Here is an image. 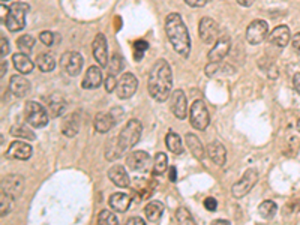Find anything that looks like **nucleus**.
<instances>
[{"mask_svg": "<svg viewBox=\"0 0 300 225\" xmlns=\"http://www.w3.org/2000/svg\"><path fill=\"white\" fill-rule=\"evenodd\" d=\"M123 153L125 152H123V149L119 144V138L117 137L110 138L108 143H107V146H105V158L108 161H116L120 156H123Z\"/></svg>", "mask_w": 300, "mask_h": 225, "instance_id": "obj_29", "label": "nucleus"}, {"mask_svg": "<svg viewBox=\"0 0 300 225\" xmlns=\"http://www.w3.org/2000/svg\"><path fill=\"white\" fill-rule=\"evenodd\" d=\"M165 33L171 47L179 56L188 57L191 54V36L180 14H168L165 18Z\"/></svg>", "mask_w": 300, "mask_h": 225, "instance_id": "obj_2", "label": "nucleus"}, {"mask_svg": "<svg viewBox=\"0 0 300 225\" xmlns=\"http://www.w3.org/2000/svg\"><path fill=\"white\" fill-rule=\"evenodd\" d=\"M297 129H299V131H300V119H299V120H297Z\"/></svg>", "mask_w": 300, "mask_h": 225, "instance_id": "obj_55", "label": "nucleus"}, {"mask_svg": "<svg viewBox=\"0 0 300 225\" xmlns=\"http://www.w3.org/2000/svg\"><path fill=\"white\" fill-rule=\"evenodd\" d=\"M213 224L215 225H219V224L228 225L230 224V221H227V219H216V221H213Z\"/></svg>", "mask_w": 300, "mask_h": 225, "instance_id": "obj_53", "label": "nucleus"}, {"mask_svg": "<svg viewBox=\"0 0 300 225\" xmlns=\"http://www.w3.org/2000/svg\"><path fill=\"white\" fill-rule=\"evenodd\" d=\"M128 225H146L144 222V219H141V218H138V216H134V218H129L128 219Z\"/></svg>", "mask_w": 300, "mask_h": 225, "instance_id": "obj_49", "label": "nucleus"}, {"mask_svg": "<svg viewBox=\"0 0 300 225\" xmlns=\"http://www.w3.org/2000/svg\"><path fill=\"white\" fill-rule=\"evenodd\" d=\"M95 129L99 134H107L108 131H111V128L116 125L114 117L111 116V113H98L95 116Z\"/></svg>", "mask_w": 300, "mask_h": 225, "instance_id": "obj_27", "label": "nucleus"}, {"mask_svg": "<svg viewBox=\"0 0 300 225\" xmlns=\"http://www.w3.org/2000/svg\"><path fill=\"white\" fill-rule=\"evenodd\" d=\"M147 90L158 102L167 101L173 92V72L167 60L159 59L150 69L147 80Z\"/></svg>", "mask_w": 300, "mask_h": 225, "instance_id": "obj_1", "label": "nucleus"}, {"mask_svg": "<svg viewBox=\"0 0 300 225\" xmlns=\"http://www.w3.org/2000/svg\"><path fill=\"white\" fill-rule=\"evenodd\" d=\"M290 39H291V35L287 26H278L269 35V41L279 48H284L290 42Z\"/></svg>", "mask_w": 300, "mask_h": 225, "instance_id": "obj_22", "label": "nucleus"}, {"mask_svg": "<svg viewBox=\"0 0 300 225\" xmlns=\"http://www.w3.org/2000/svg\"><path fill=\"white\" fill-rule=\"evenodd\" d=\"M291 45H293L294 50L300 51V33H296V35H294V38L291 39Z\"/></svg>", "mask_w": 300, "mask_h": 225, "instance_id": "obj_50", "label": "nucleus"}, {"mask_svg": "<svg viewBox=\"0 0 300 225\" xmlns=\"http://www.w3.org/2000/svg\"><path fill=\"white\" fill-rule=\"evenodd\" d=\"M26 113V120L32 128H45L50 120V114L47 108H44L39 102L29 101L24 108Z\"/></svg>", "mask_w": 300, "mask_h": 225, "instance_id": "obj_5", "label": "nucleus"}, {"mask_svg": "<svg viewBox=\"0 0 300 225\" xmlns=\"http://www.w3.org/2000/svg\"><path fill=\"white\" fill-rule=\"evenodd\" d=\"M176 219H177L179 224L192 225L195 222L194 218H192V215H191V212H189L186 207H179V209H177V212H176Z\"/></svg>", "mask_w": 300, "mask_h": 225, "instance_id": "obj_37", "label": "nucleus"}, {"mask_svg": "<svg viewBox=\"0 0 300 225\" xmlns=\"http://www.w3.org/2000/svg\"><path fill=\"white\" fill-rule=\"evenodd\" d=\"M185 140H186V146H188L189 152L194 155V158H197V159L201 161L204 158V147L201 144L200 138L195 134H186Z\"/></svg>", "mask_w": 300, "mask_h": 225, "instance_id": "obj_30", "label": "nucleus"}, {"mask_svg": "<svg viewBox=\"0 0 300 225\" xmlns=\"http://www.w3.org/2000/svg\"><path fill=\"white\" fill-rule=\"evenodd\" d=\"M92 51H93L95 60L102 68H105L108 65V45H107L105 35H102V33L96 35V38L93 39V44H92Z\"/></svg>", "mask_w": 300, "mask_h": 225, "instance_id": "obj_17", "label": "nucleus"}, {"mask_svg": "<svg viewBox=\"0 0 300 225\" xmlns=\"http://www.w3.org/2000/svg\"><path fill=\"white\" fill-rule=\"evenodd\" d=\"M11 201H12V198L9 195L2 192V195H0V216H5V215L9 213V210H11Z\"/></svg>", "mask_w": 300, "mask_h": 225, "instance_id": "obj_40", "label": "nucleus"}, {"mask_svg": "<svg viewBox=\"0 0 300 225\" xmlns=\"http://www.w3.org/2000/svg\"><path fill=\"white\" fill-rule=\"evenodd\" d=\"M141 132H143V125H141L140 120L131 119V120L126 123V126L120 131V134H119V137H117V138H119V144H120V147L123 149V152L132 149L134 146L140 141Z\"/></svg>", "mask_w": 300, "mask_h": 225, "instance_id": "obj_4", "label": "nucleus"}, {"mask_svg": "<svg viewBox=\"0 0 300 225\" xmlns=\"http://www.w3.org/2000/svg\"><path fill=\"white\" fill-rule=\"evenodd\" d=\"M260 174L255 168H249L243 173V176L240 177L239 182H236L231 188V194L234 198H243L246 194L252 191V188L258 183Z\"/></svg>", "mask_w": 300, "mask_h": 225, "instance_id": "obj_6", "label": "nucleus"}, {"mask_svg": "<svg viewBox=\"0 0 300 225\" xmlns=\"http://www.w3.org/2000/svg\"><path fill=\"white\" fill-rule=\"evenodd\" d=\"M98 224L104 225H116L119 224V219L116 218V215L110 210H101L98 215Z\"/></svg>", "mask_w": 300, "mask_h": 225, "instance_id": "obj_39", "label": "nucleus"}, {"mask_svg": "<svg viewBox=\"0 0 300 225\" xmlns=\"http://www.w3.org/2000/svg\"><path fill=\"white\" fill-rule=\"evenodd\" d=\"M30 11V6L24 2H17L8 8L5 26L9 32H20L26 26V15Z\"/></svg>", "mask_w": 300, "mask_h": 225, "instance_id": "obj_3", "label": "nucleus"}, {"mask_svg": "<svg viewBox=\"0 0 300 225\" xmlns=\"http://www.w3.org/2000/svg\"><path fill=\"white\" fill-rule=\"evenodd\" d=\"M230 48H231V41L228 38H219L207 54L209 62H222L228 56Z\"/></svg>", "mask_w": 300, "mask_h": 225, "instance_id": "obj_16", "label": "nucleus"}, {"mask_svg": "<svg viewBox=\"0 0 300 225\" xmlns=\"http://www.w3.org/2000/svg\"><path fill=\"white\" fill-rule=\"evenodd\" d=\"M11 134L14 137H17V138H21V140H30V141L36 140V135H35L34 131L27 128V126H24V125H14L11 128Z\"/></svg>", "mask_w": 300, "mask_h": 225, "instance_id": "obj_35", "label": "nucleus"}, {"mask_svg": "<svg viewBox=\"0 0 300 225\" xmlns=\"http://www.w3.org/2000/svg\"><path fill=\"white\" fill-rule=\"evenodd\" d=\"M102 84V71L99 66H90L86 72V77L83 80L84 89H98Z\"/></svg>", "mask_w": 300, "mask_h": 225, "instance_id": "obj_24", "label": "nucleus"}, {"mask_svg": "<svg viewBox=\"0 0 300 225\" xmlns=\"http://www.w3.org/2000/svg\"><path fill=\"white\" fill-rule=\"evenodd\" d=\"M206 152H207L209 158L215 162L216 165H219V167H222V165L225 164V161H227V149H225V146H224L222 143H219V141H212V143H209Z\"/></svg>", "mask_w": 300, "mask_h": 225, "instance_id": "obj_20", "label": "nucleus"}, {"mask_svg": "<svg viewBox=\"0 0 300 225\" xmlns=\"http://www.w3.org/2000/svg\"><path fill=\"white\" fill-rule=\"evenodd\" d=\"M0 42H2V57H5L9 53V42H8V39L5 36H2V41Z\"/></svg>", "mask_w": 300, "mask_h": 225, "instance_id": "obj_47", "label": "nucleus"}, {"mask_svg": "<svg viewBox=\"0 0 300 225\" xmlns=\"http://www.w3.org/2000/svg\"><path fill=\"white\" fill-rule=\"evenodd\" d=\"M254 2H255V0H237V3L242 5V6H245V8H249Z\"/></svg>", "mask_w": 300, "mask_h": 225, "instance_id": "obj_52", "label": "nucleus"}, {"mask_svg": "<svg viewBox=\"0 0 300 225\" xmlns=\"http://www.w3.org/2000/svg\"><path fill=\"white\" fill-rule=\"evenodd\" d=\"M12 63L15 66V69L26 75V74H30L34 71V62L30 60V57L26 54V53H17L12 56Z\"/></svg>", "mask_w": 300, "mask_h": 225, "instance_id": "obj_26", "label": "nucleus"}, {"mask_svg": "<svg viewBox=\"0 0 300 225\" xmlns=\"http://www.w3.org/2000/svg\"><path fill=\"white\" fill-rule=\"evenodd\" d=\"M39 41H41L44 45L51 47V45L54 44V35H53V32H50V30H44V32L39 33Z\"/></svg>", "mask_w": 300, "mask_h": 225, "instance_id": "obj_43", "label": "nucleus"}, {"mask_svg": "<svg viewBox=\"0 0 300 225\" xmlns=\"http://www.w3.org/2000/svg\"><path fill=\"white\" fill-rule=\"evenodd\" d=\"M293 86H294V90L300 95V72L294 74V77H293Z\"/></svg>", "mask_w": 300, "mask_h": 225, "instance_id": "obj_48", "label": "nucleus"}, {"mask_svg": "<svg viewBox=\"0 0 300 225\" xmlns=\"http://www.w3.org/2000/svg\"><path fill=\"white\" fill-rule=\"evenodd\" d=\"M168 177H170V180L171 182H176L177 180V170L174 168V167H170V171H168Z\"/></svg>", "mask_w": 300, "mask_h": 225, "instance_id": "obj_51", "label": "nucleus"}, {"mask_svg": "<svg viewBox=\"0 0 300 225\" xmlns=\"http://www.w3.org/2000/svg\"><path fill=\"white\" fill-rule=\"evenodd\" d=\"M83 63H84L83 56L77 51H68L60 59V65H62L63 71L71 77H77L81 72Z\"/></svg>", "mask_w": 300, "mask_h": 225, "instance_id": "obj_12", "label": "nucleus"}, {"mask_svg": "<svg viewBox=\"0 0 300 225\" xmlns=\"http://www.w3.org/2000/svg\"><path fill=\"white\" fill-rule=\"evenodd\" d=\"M9 90L14 97L24 98L30 92V83L23 75H14L9 81Z\"/></svg>", "mask_w": 300, "mask_h": 225, "instance_id": "obj_19", "label": "nucleus"}, {"mask_svg": "<svg viewBox=\"0 0 300 225\" xmlns=\"http://www.w3.org/2000/svg\"><path fill=\"white\" fill-rule=\"evenodd\" d=\"M17 47L21 53H26L29 54L35 47V38L30 36V35H21L18 39H17Z\"/></svg>", "mask_w": 300, "mask_h": 225, "instance_id": "obj_36", "label": "nucleus"}, {"mask_svg": "<svg viewBox=\"0 0 300 225\" xmlns=\"http://www.w3.org/2000/svg\"><path fill=\"white\" fill-rule=\"evenodd\" d=\"M170 108L173 111V114L179 119V120H183L186 119L188 116V99H186V95L183 90L177 89L174 92H171L170 95Z\"/></svg>", "mask_w": 300, "mask_h": 225, "instance_id": "obj_13", "label": "nucleus"}, {"mask_svg": "<svg viewBox=\"0 0 300 225\" xmlns=\"http://www.w3.org/2000/svg\"><path fill=\"white\" fill-rule=\"evenodd\" d=\"M107 68H108V72H110V74L117 75V74L122 71V68H123V60H122V57H120L119 54H114V56L108 60Z\"/></svg>", "mask_w": 300, "mask_h": 225, "instance_id": "obj_38", "label": "nucleus"}, {"mask_svg": "<svg viewBox=\"0 0 300 225\" xmlns=\"http://www.w3.org/2000/svg\"><path fill=\"white\" fill-rule=\"evenodd\" d=\"M261 69H263V71H266V74L269 75V78H270V80H276V78H278V68H276L273 63H269L267 66L261 65Z\"/></svg>", "mask_w": 300, "mask_h": 225, "instance_id": "obj_44", "label": "nucleus"}, {"mask_svg": "<svg viewBox=\"0 0 300 225\" xmlns=\"http://www.w3.org/2000/svg\"><path fill=\"white\" fill-rule=\"evenodd\" d=\"M66 110V101L63 99L62 95L54 93L47 99V111L50 114V117H60L63 116Z\"/></svg>", "mask_w": 300, "mask_h": 225, "instance_id": "obj_21", "label": "nucleus"}, {"mask_svg": "<svg viewBox=\"0 0 300 225\" xmlns=\"http://www.w3.org/2000/svg\"><path fill=\"white\" fill-rule=\"evenodd\" d=\"M126 165L138 173H146L150 168V156L144 150H135L126 156Z\"/></svg>", "mask_w": 300, "mask_h": 225, "instance_id": "obj_14", "label": "nucleus"}, {"mask_svg": "<svg viewBox=\"0 0 300 225\" xmlns=\"http://www.w3.org/2000/svg\"><path fill=\"white\" fill-rule=\"evenodd\" d=\"M6 69H8V63L3 60V62H2V77H5V72H6Z\"/></svg>", "mask_w": 300, "mask_h": 225, "instance_id": "obj_54", "label": "nucleus"}, {"mask_svg": "<svg viewBox=\"0 0 300 225\" xmlns=\"http://www.w3.org/2000/svg\"><path fill=\"white\" fill-rule=\"evenodd\" d=\"M34 153V149L29 143H24V141H12L8 152H6V156L9 159H18V161H27Z\"/></svg>", "mask_w": 300, "mask_h": 225, "instance_id": "obj_15", "label": "nucleus"}, {"mask_svg": "<svg viewBox=\"0 0 300 225\" xmlns=\"http://www.w3.org/2000/svg\"><path fill=\"white\" fill-rule=\"evenodd\" d=\"M278 212V206L275 201H270V200H266L263 201L260 206H258V215L264 219H273L275 215Z\"/></svg>", "mask_w": 300, "mask_h": 225, "instance_id": "obj_33", "label": "nucleus"}, {"mask_svg": "<svg viewBox=\"0 0 300 225\" xmlns=\"http://www.w3.org/2000/svg\"><path fill=\"white\" fill-rule=\"evenodd\" d=\"M2 2H8V0H2Z\"/></svg>", "mask_w": 300, "mask_h": 225, "instance_id": "obj_56", "label": "nucleus"}, {"mask_svg": "<svg viewBox=\"0 0 300 225\" xmlns=\"http://www.w3.org/2000/svg\"><path fill=\"white\" fill-rule=\"evenodd\" d=\"M198 33H200L201 41L204 44H207V45L215 44L219 36V29H218L216 21L209 17L201 18L200 24H198Z\"/></svg>", "mask_w": 300, "mask_h": 225, "instance_id": "obj_11", "label": "nucleus"}, {"mask_svg": "<svg viewBox=\"0 0 300 225\" xmlns=\"http://www.w3.org/2000/svg\"><path fill=\"white\" fill-rule=\"evenodd\" d=\"M149 48V44L146 41H137L134 44V53H135V60H141L143 59V54L147 51Z\"/></svg>", "mask_w": 300, "mask_h": 225, "instance_id": "obj_41", "label": "nucleus"}, {"mask_svg": "<svg viewBox=\"0 0 300 225\" xmlns=\"http://www.w3.org/2000/svg\"><path fill=\"white\" fill-rule=\"evenodd\" d=\"M168 168V158L165 153H162V152H159V153H156V156H155V159H153V165H152V173L155 174V176H161V174H164L165 171H167Z\"/></svg>", "mask_w": 300, "mask_h": 225, "instance_id": "obj_34", "label": "nucleus"}, {"mask_svg": "<svg viewBox=\"0 0 300 225\" xmlns=\"http://www.w3.org/2000/svg\"><path fill=\"white\" fill-rule=\"evenodd\" d=\"M189 122L191 125L198 131H204L210 123V114L204 104V101L197 99L189 110Z\"/></svg>", "mask_w": 300, "mask_h": 225, "instance_id": "obj_7", "label": "nucleus"}, {"mask_svg": "<svg viewBox=\"0 0 300 225\" xmlns=\"http://www.w3.org/2000/svg\"><path fill=\"white\" fill-rule=\"evenodd\" d=\"M165 144H167L168 150L173 152L174 155H182L183 153V141H182L179 134L170 131L167 137H165Z\"/></svg>", "mask_w": 300, "mask_h": 225, "instance_id": "obj_31", "label": "nucleus"}, {"mask_svg": "<svg viewBox=\"0 0 300 225\" xmlns=\"http://www.w3.org/2000/svg\"><path fill=\"white\" fill-rule=\"evenodd\" d=\"M204 207H206L209 212H215V210L218 209V201H216L215 198L209 197V198L204 200Z\"/></svg>", "mask_w": 300, "mask_h": 225, "instance_id": "obj_45", "label": "nucleus"}, {"mask_svg": "<svg viewBox=\"0 0 300 225\" xmlns=\"http://www.w3.org/2000/svg\"><path fill=\"white\" fill-rule=\"evenodd\" d=\"M80 131V114L72 113L65 117L63 123H62V132L66 137H75Z\"/></svg>", "mask_w": 300, "mask_h": 225, "instance_id": "obj_28", "label": "nucleus"}, {"mask_svg": "<svg viewBox=\"0 0 300 225\" xmlns=\"http://www.w3.org/2000/svg\"><path fill=\"white\" fill-rule=\"evenodd\" d=\"M246 41L251 45H258L261 44L267 36H269V26L264 20H254L248 29H246Z\"/></svg>", "mask_w": 300, "mask_h": 225, "instance_id": "obj_9", "label": "nucleus"}, {"mask_svg": "<svg viewBox=\"0 0 300 225\" xmlns=\"http://www.w3.org/2000/svg\"><path fill=\"white\" fill-rule=\"evenodd\" d=\"M108 179L119 188H128L131 185L129 174L126 173V168L122 165H113L108 170Z\"/></svg>", "mask_w": 300, "mask_h": 225, "instance_id": "obj_18", "label": "nucleus"}, {"mask_svg": "<svg viewBox=\"0 0 300 225\" xmlns=\"http://www.w3.org/2000/svg\"><path fill=\"white\" fill-rule=\"evenodd\" d=\"M24 189V179L20 174H8L2 179V192L17 200Z\"/></svg>", "mask_w": 300, "mask_h": 225, "instance_id": "obj_8", "label": "nucleus"}, {"mask_svg": "<svg viewBox=\"0 0 300 225\" xmlns=\"http://www.w3.org/2000/svg\"><path fill=\"white\" fill-rule=\"evenodd\" d=\"M104 86H105V90H107L108 93L114 92V89L117 87V80H116V75H113V74H108V77L104 80Z\"/></svg>", "mask_w": 300, "mask_h": 225, "instance_id": "obj_42", "label": "nucleus"}, {"mask_svg": "<svg viewBox=\"0 0 300 225\" xmlns=\"http://www.w3.org/2000/svg\"><path fill=\"white\" fill-rule=\"evenodd\" d=\"M138 89V80L137 77L131 74V72H126L120 77V80L117 81V87H116V93L120 99H129L135 95Z\"/></svg>", "mask_w": 300, "mask_h": 225, "instance_id": "obj_10", "label": "nucleus"}, {"mask_svg": "<svg viewBox=\"0 0 300 225\" xmlns=\"http://www.w3.org/2000/svg\"><path fill=\"white\" fill-rule=\"evenodd\" d=\"M108 204H110V207H111L114 212L125 213V212L129 209V206H131V197L123 192H116L110 197Z\"/></svg>", "mask_w": 300, "mask_h": 225, "instance_id": "obj_23", "label": "nucleus"}, {"mask_svg": "<svg viewBox=\"0 0 300 225\" xmlns=\"http://www.w3.org/2000/svg\"><path fill=\"white\" fill-rule=\"evenodd\" d=\"M185 3L191 8H201L209 3V0H185Z\"/></svg>", "mask_w": 300, "mask_h": 225, "instance_id": "obj_46", "label": "nucleus"}, {"mask_svg": "<svg viewBox=\"0 0 300 225\" xmlns=\"http://www.w3.org/2000/svg\"><path fill=\"white\" fill-rule=\"evenodd\" d=\"M36 66L39 68L41 72H51L56 68V60L50 53H42L36 57L35 60Z\"/></svg>", "mask_w": 300, "mask_h": 225, "instance_id": "obj_32", "label": "nucleus"}, {"mask_svg": "<svg viewBox=\"0 0 300 225\" xmlns=\"http://www.w3.org/2000/svg\"><path fill=\"white\" fill-rule=\"evenodd\" d=\"M144 215H146V219L149 222H159L162 215H164V204L161 201H150L146 207H144Z\"/></svg>", "mask_w": 300, "mask_h": 225, "instance_id": "obj_25", "label": "nucleus"}]
</instances>
